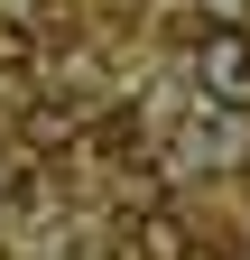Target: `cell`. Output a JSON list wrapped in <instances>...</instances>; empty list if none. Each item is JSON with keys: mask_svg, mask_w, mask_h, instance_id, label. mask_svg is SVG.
I'll return each instance as SVG.
<instances>
[{"mask_svg": "<svg viewBox=\"0 0 250 260\" xmlns=\"http://www.w3.org/2000/svg\"><path fill=\"white\" fill-rule=\"evenodd\" d=\"M195 93L213 112H250V28H204L195 38Z\"/></svg>", "mask_w": 250, "mask_h": 260, "instance_id": "obj_1", "label": "cell"}, {"mask_svg": "<svg viewBox=\"0 0 250 260\" xmlns=\"http://www.w3.org/2000/svg\"><path fill=\"white\" fill-rule=\"evenodd\" d=\"M185 242H195V233H185V214L148 205V214L130 223V242H120V251H130V260H185Z\"/></svg>", "mask_w": 250, "mask_h": 260, "instance_id": "obj_2", "label": "cell"}, {"mask_svg": "<svg viewBox=\"0 0 250 260\" xmlns=\"http://www.w3.org/2000/svg\"><path fill=\"white\" fill-rule=\"evenodd\" d=\"M204 38V28H250V0H195V19H185Z\"/></svg>", "mask_w": 250, "mask_h": 260, "instance_id": "obj_3", "label": "cell"}, {"mask_svg": "<svg viewBox=\"0 0 250 260\" xmlns=\"http://www.w3.org/2000/svg\"><path fill=\"white\" fill-rule=\"evenodd\" d=\"M10 195H19V177H10V168H0V205H10Z\"/></svg>", "mask_w": 250, "mask_h": 260, "instance_id": "obj_4", "label": "cell"}]
</instances>
